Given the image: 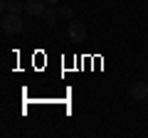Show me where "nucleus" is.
<instances>
[{"label": "nucleus", "mask_w": 148, "mask_h": 138, "mask_svg": "<svg viewBox=\"0 0 148 138\" xmlns=\"http://www.w3.org/2000/svg\"><path fill=\"white\" fill-rule=\"evenodd\" d=\"M3 32H5V35H20L22 32V17L5 12V15H3Z\"/></svg>", "instance_id": "nucleus-1"}, {"label": "nucleus", "mask_w": 148, "mask_h": 138, "mask_svg": "<svg viewBox=\"0 0 148 138\" xmlns=\"http://www.w3.org/2000/svg\"><path fill=\"white\" fill-rule=\"evenodd\" d=\"M45 3H57V0H45Z\"/></svg>", "instance_id": "nucleus-8"}, {"label": "nucleus", "mask_w": 148, "mask_h": 138, "mask_svg": "<svg viewBox=\"0 0 148 138\" xmlns=\"http://www.w3.org/2000/svg\"><path fill=\"white\" fill-rule=\"evenodd\" d=\"M59 17H62V20H72V10H69V8H59Z\"/></svg>", "instance_id": "nucleus-7"}, {"label": "nucleus", "mask_w": 148, "mask_h": 138, "mask_svg": "<svg viewBox=\"0 0 148 138\" xmlns=\"http://www.w3.org/2000/svg\"><path fill=\"white\" fill-rule=\"evenodd\" d=\"M42 20H45V25H47V27H54V25H57V20H59V10L47 8V10L42 12Z\"/></svg>", "instance_id": "nucleus-6"}, {"label": "nucleus", "mask_w": 148, "mask_h": 138, "mask_svg": "<svg viewBox=\"0 0 148 138\" xmlns=\"http://www.w3.org/2000/svg\"><path fill=\"white\" fill-rule=\"evenodd\" d=\"M131 96L133 101H146L148 99V81H138L131 86Z\"/></svg>", "instance_id": "nucleus-4"}, {"label": "nucleus", "mask_w": 148, "mask_h": 138, "mask_svg": "<svg viewBox=\"0 0 148 138\" xmlns=\"http://www.w3.org/2000/svg\"><path fill=\"white\" fill-rule=\"evenodd\" d=\"M67 35H69V40L72 42H84L86 40V25L84 22H69V27H67Z\"/></svg>", "instance_id": "nucleus-2"}, {"label": "nucleus", "mask_w": 148, "mask_h": 138, "mask_svg": "<svg viewBox=\"0 0 148 138\" xmlns=\"http://www.w3.org/2000/svg\"><path fill=\"white\" fill-rule=\"evenodd\" d=\"M45 10H47L45 0H27V3H25V12H27L30 17H42Z\"/></svg>", "instance_id": "nucleus-3"}, {"label": "nucleus", "mask_w": 148, "mask_h": 138, "mask_svg": "<svg viewBox=\"0 0 148 138\" xmlns=\"http://www.w3.org/2000/svg\"><path fill=\"white\" fill-rule=\"evenodd\" d=\"M3 12L22 15V12H25V3H17V0H3Z\"/></svg>", "instance_id": "nucleus-5"}]
</instances>
